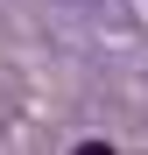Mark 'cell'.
Segmentation results:
<instances>
[{"label":"cell","mask_w":148,"mask_h":155,"mask_svg":"<svg viewBox=\"0 0 148 155\" xmlns=\"http://www.w3.org/2000/svg\"><path fill=\"white\" fill-rule=\"evenodd\" d=\"M71 155H113L106 141H78V148H71Z\"/></svg>","instance_id":"6da1fadb"}]
</instances>
